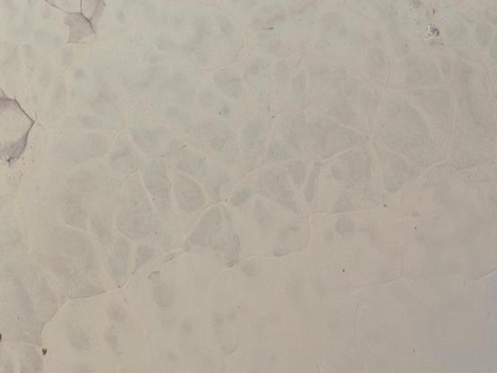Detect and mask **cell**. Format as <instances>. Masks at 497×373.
<instances>
[{
  "mask_svg": "<svg viewBox=\"0 0 497 373\" xmlns=\"http://www.w3.org/2000/svg\"><path fill=\"white\" fill-rule=\"evenodd\" d=\"M289 149L283 144H272L267 150V158L271 161H279L288 156Z\"/></svg>",
  "mask_w": 497,
  "mask_h": 373,
  "instance_id": "obj_16",
  "label": "cell"
},
{
  "mask_svg": "<svg viewBox=\"0 0 497 373\" xmlns=\"http://www.w3.org/2000/svg\"><path fill=\"white\" fill-rule=\"evenodd\" d=\"M15 295L18 300L19 307L21 309L24 315L26 318L33 320L35 318V310L33 299L30 295L28 291L25 288L20 282L15 284Z\"/></svg>",
  "mask_w": 497,
  "mask_h": 373,
  "instance_id": "obj_13",
  "label": "cell"
},
{
  "mask_svg": "<svg viewBox=\"0 0 497 373\" xmlns=\"http://www.w3.org/2000/svg\"><path fill=\"white\" fill-rule=\"evenodd\" d=\"M304 85V77L303 74L297 75L292 80V88L296 91H300Z\"/></svg>",
  "mask_w": 497,
  "mask_h": 373,
  "instance_id": "obj_27",
  "label": "cell"
},
{
  "mask_svg": "<svg viewBox=\"0 0 497 373\" xmlns=\"http://www.w3.org/2000/svg\"><path fill=\"white\" fill-rule=\"evenodd\" d=\"M129 244L125 239H119L114 245V254L109 260V271L114 282L121 286L128 276Z\"/></svg>",
  "mask_w": 497,
  "mask_h": 373,
  "instance_id": "obj_4",
  "label": "cell"
},
{
  "mask_svg": "<svg viewBox=\"0 0 497 373\" xmlns=\"http://www.w3.org/2000/svg\"><path fill=\"white\" fill-rule=\"evenodd\" d=\"M144 182L158 208L166 210L170 201L168 180L157 161H151L146 165L144 171Z\"/></svg>",
  "mask_w": 497,
  "mask_h": 373,
  "instance_id": "obj_1",
  "label": "cell"
},
{
  "mask_svg": "<svg viewBox=\"0 0 497 373\" xmlns=\"http://www.w3.org/2000/svg\"><path fill=\"white\" fill-rule=\"evenodd\" d=\"M476 34H477V39H478L479 43L482 47H486V45L489 43L490 40L492 39L493 30L491 28V26H488V25L481 24L477 27Z\"/></svg>",
  "mask_w": 497,
  "mask_h": 373,
  "instance_id": "obj_20",
  "label": "cell"
},
{
  "mask_svg": "<svg viewBox=\"0 0 497 373\" xmlns=\"http://www.w3.org/2000/svg\"><path fill=\"white\" fill-rule=\"evenodd\" d=\"M62 212L66 223L75 227L84 226L87 214L77 195L66 196L63 202Z\"/></svg>",
  "mask_w": 497,
  "mask_h": 373,
  "instance_id": "obj_8",
  "label": "cell"
},
{
  "mask_svg": "<svg viewBox=\"0 0 497 373\" xmlns=\"http://www.w3.org/2000/svg\"><path fill=\"white\" fill-rule=\"evenodd\" d=\"M1 109H2V110H8V109L16 110L18 112H22L28 117V115L25 112V110H22L20 104L17 103V101L8 98V96H5L3 91H1Z\"/></svg>",
  "mask_w": 497,
  "mask_h": 373,
  "instance_id": "obj_21",
  "label": "cell"
},
{
  "mask_svg": "<svg viewBox=\"0 0 497 373\" xmlns=\"http://www.w3.org/2000/svg\"><path fill=\"white\" fill-rule=\"evenodd\" d=\"M176 198L183 210L196 211L200 208L204 198L202 191L192 179L186 176L179 175L175 183Z\"/></svg>",
  "mask_w": 497,
  "mask_h": 373,
  "instance_id": "obj_2",
  "label": "cell"
},
{
  "mask_svg": "<svg viewBox=\"0 0 497 373\" xmlns=\"http://www.w3.org/2000/svg\"><path fill=\"white\" fill-rule=\"evenodd\" d=\"M117 227L121 232L132 240H139L145 236L146 230V221L142 216V209H130L119 215Z\"/></svg>",
  "mask_w": 497,
  "mask_h": 373,
  "instance_id": "obj_5",
  "label": "cell"
},
{
  "mask_svg": "<svg viewBox=\"0 0 497 373\" xmlns=\"http://www.w3.org/2000/svg\"><path fill=\"white\" fill-rule=\"evenodd\" d=\"M154 297L156 299V302L162 308L168 307L172 304V293L168 288V286L160 285L157 286L154 293Z\"/></svg>",
  "mask_w": 497,
  "mask_h": 373,
  "instance_id": "obj_17",
  "label": "cell"
},
{
  "mask_svg": "<svg viewBox=\"0 0 497 373\" xmlns=\"http://www.w3.org/2000/svg\"><path fill=\"white\" fill-rule=\"evenodd\" d=\"M26 361L29 364L31 371H41L43 367V362L40 358V355L33 346H26L25 350Z\"/></svg>",
  "mask_w": 497,
  "mask_h": 373,
  "instance_id": "obj_14",
  "label": "cell"
},
{
  "mask_svg": "<svg viewBox=\"0 0 497 373\" xmlns=\"http://www.w3.org/2000/svg\"><path fill=\"white\" fill-rule=\"evenodd\" d=\"M105 291L100 287V286H85L84 287H82L79 292L77 293V298H89V297L95 296V295H100L102 293H104Z\"/></svg>",
  "mask_w": 497,
  "mask_h": 373,
  "instance_id": "obj_22",
  "label": "cell"
},
{
  "mask_svg": "<svg viewBox=\"0 0 497 373\" xmlns=\"http://www.w3.org/2000/svg\"><path fill=\"white\" fill-rule=\"evenodd\" d=\"M263 120L260 116L248 122L243 132L245 152L247 154L257 150L263 140Z\"/></svg>",
  "mask_w": 497,
  "mask_h": 373,
  "instance_id": "obj_9",
  "label": "cell"
},
{
  "mask_svg": "<svg viewBox=\"0 0 497 373\" xmlns=\"http://www.w3.org/2000/svg\"><path fill=\"white\" fill-rule=\"evenodd\" d=\"M154 256V251L146 245L139 246L137 250L135 260V271H138L146 265Z\"/></svg>",
  "mask_w": 497,
  "mask_h": 373,
  "instance_id": "obj_15",
  "label": "cell"
},
{
  "mask_svg": "<svg viewBox=\"0 0 497 373\" xmlns=\"http://www.w3.org/2000/svg\"><path fill=\"white\" fill-rule=\"evenodd\" d=\"M492 46H493V47L491 48V53L493 52V56H492V58L495 59H496V37H494V40H493V43Z\"/></svg>",
  "mask_w": 497,
  "mask_h": 373,
  "instance_id": "obj_28",
  "label": "cell"
},
{
  "mask_svg": "<svg viewBox=\"0 0 497 373\" xmlns=\"http://www.w3.org/2000/svg\"><path fill=\"white\" fill-rule=\"evenodd\" d=\"M108 316L112 321L121 324L128 318V312L121 304H114L108 309Z\"/></svg>",
  "mask_w": 497,
  "mask_h": 373,
  "instance_id": "obj_18",
  "label": "cell"
},
{
  "mask_svg": "<svg viewBox=\"0 0 497 373\" xmlns=\"http://www.w3.org/2000/svg\"><path fill=\"white\" fill-rule=\"evenodd\" d=\"M104 7H105V3L103 2V1L95 2V9H94V11L92 13L91 16L89 17V18L91 19L92 22H93V25L95 26V30H97L98 21L100 20V17L102 16Z\"/></svg>",
  "mask_w": 497,
  "mask_h": 373,
  "instance_id": "obj_25",
  "label": "cell"
},
{
  "mask_svg": "<svg viewBox=\"0 0 497 373\" xmlns=\"http://www.w3.org/2000/svg\"><path fill=\"white\" fill-rule=\"evenodd\" d=\"M33 125L30 127L26 134L20 138L13 141L11 143L6 144L1 148V157L8 165H13L25 153L28 142V135Z\"/></svg>",
  "mask_w": 497,
  "mask_h": 373,
  "instance_id": "obj_10",
  "label": "cell"
},
{
  "mask_svg": "<svg viewBox=\"0 0 497 373\" xmlns=\"http://www.w3.org/2000/svg\"><path fill=\"white\" fill-rule=\"evenodd\" d=\"M214 82L217 88L228 97L239 99L242 96V86L240 77L229 69H221L214 74Z\"/></svg>",
  "mask_w": 497,
  "mask_h": 373,
  "instance_id": "obj_7",
  "label": "cell"
},
{
  "mask_svg": "<svg viewBox=\"0 0 497 373\" xmlns=\"http://www.w3.org/2000/svg\"><path fill=\"white\" fill-rule=\"evenodd\" d=\"M209 138L213 148L222 155L227 156L236 151L230 127L224 121H216L213 123L209 129Z\"/></svg>",
  "mask_w": 497,
  "mask_h": 373,
  "instance_id": "obj_6",
  "label": "cell"
},
{
  "mask_svg": "<svg viewBox=\"0 0 497 373\" xmlns=\"http://www.w3.org/2000/svg\"><path fill=\"white\" fill-rule=\"evenodd\" d=\"M250 196H251L250 189L244 188V189H242L241 191H239L235 193V195L232 198V202H233L234 205H240V204L244 203L250 198Z\"/></svg>",
  "mask_w": 497,
  "mask_h": 373,
  "instance_id": "obj_26",
  "label": "cell"
},
{
  "mask_svg": "<svg viewBox=\"0 0 497 373\" xmlns=\"http://www.w3.org/2000/svg\"><path fill=\"white\" fill-rule=\"evenodd\" d=\"M92 228L99 239L100 242L103 245H109L111 242V231H110V224L106 217L102 215H95L93 217L91 222Z\"/></svg>",
  "mask_w": 497,
  "mask_h": 373,
  "instance_id": "obj_12",
  "label": "cell"
},
{
  "mask_svg": "<svg viewBox=\"0 0 497 373\" xmlns=\"http://www.w3.org/2000/svg\"><path fill=\"white\" fill-rule=\"evenodd\" d=\"M216 21L222 33L227 36L233 37L236 34V27L227 15L218 14L216 16Z\"/></svg>",
  "mask_w": 497,
  "mask_h": 373,
  "instance_id": "obj_19",
  "label": "cell"
},
{
  "mask_svg": "<svg viewBox=\"0 0 497 373\" xmlns=\"http://www.w3.org/2000/svg\"><path fill=\"white\" fill-rule=\"evenodd\" d=\"M104 339L106 341L107 344H109L112 350H114L115 353H118L119 352V349H120V344H119V340H118L117 334H116V331L114 330V328H110L109 330H107L106 333H105V336H104Z\"/></svg>",
  "mask_w": 497,
  "mask_h": 373,
  "instance_id": "obj_23",
  "label": "cell"
},
{
  "mask_svg": "<svg viewBox=\"0 0 497 373\" xmlns=\"http://www.w3.org/2000/svg\"><path fill=\"white\" fill-rule=\"evenodd\" d=\"M216 92L211 90H203L200 92V102L205 107H212L216 103Z\"/></svg>",
  "mask_w": 497,
  "mask_h": 373,
  "instance_id": "obj_24",
  "label": "cell"
},
{
  "mask_svg": "<svg viewBox=\"0 0 497 373\" xmlns=\"http://www.w3.org/2000/svg\"><path fill=\"white\" fill-rule=\"evenodd\" d=\"M67 338L71 346L77 352L89 351L92 348L90 336L78 327H74L69 330Z\"/></svg>",
  "mask_w": 497,
  "mask_h": 373,
  "instance_id": "obj_11",
  "label": "cell"
},
{
  "mask_svg": "<svg viewBox=\"0 0 497 373\" xmlns=\"http://www.w3.org/2000/svg\"><path fill=\"white\" fill-rule=\"evenodd\" d=\"M65 22L70 30L66 43H79L96 33L91 19L85 16L83 12L65 11Z\"/></svg>",
  "mask_w": 497,
  "mask_h": 373,
  "instance_id": "obj_3",
  "label": "cell"
}]
</instances>
